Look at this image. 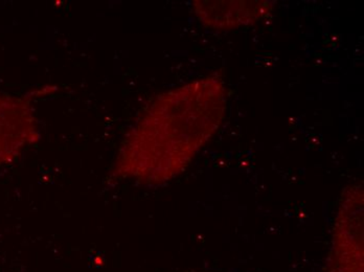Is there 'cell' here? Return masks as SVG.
Instances as JSON below:
<instances>
[{"mask_svg":"<svg viewBox=\"0 0 364 272\" xmlns=\"http://www.w3.org/2000/svg\"><path fill=\"white\" fill-rule=\"evenodd\" d=\"M36 123L21 99L0 94V165L12 161L32 143Z\"/></svg>","mask_w":364,"mask_h":272,"instance_id":"3957f363","label":"cell"},{"mask_svg":"<svg viewBox=\"0 0 364 272\" xmlns=\"http://www.w3.org/2000/svg\"><path fill=\"white\" fill-rule=\"evenodd\" d=\"M225 108V89L214 79L159 96L126 138L117 172L146 183L170 180L217 131Z\"/></svg>","mask_w":364,"mask_h":272,"instance_id":"6da1fadb","label":"cell"},{"mask_svg":"<svg viewBox=\"0 0 364 272\" xmlns=\"http://www.w3.org/2000/svg\"><path fill=\"white\" fill-rule=\"evenodd\" d=\"M363 205L361 193L357 197L355 205H345L339 212L332 272H363Z\"/></svg>","mask_w":364,"mask_h":272,"instance_id":"7a4b0ae2","label":"cell"},{"mask_svg":"<svg viewBox=\"0 0 364 272\" xmlns=\"http://www.w3.org/2000/svg\"><path fill=\"white\" fill-rule=\"evenodd\" d=\"M196 14L208 28L232 30L255 23L269 14L272 6L263 1H196Z\"/></svg>","mask_w":364,"mask_h":272,"instance_id":"277c9868","label":"cell"}]
</instances>
